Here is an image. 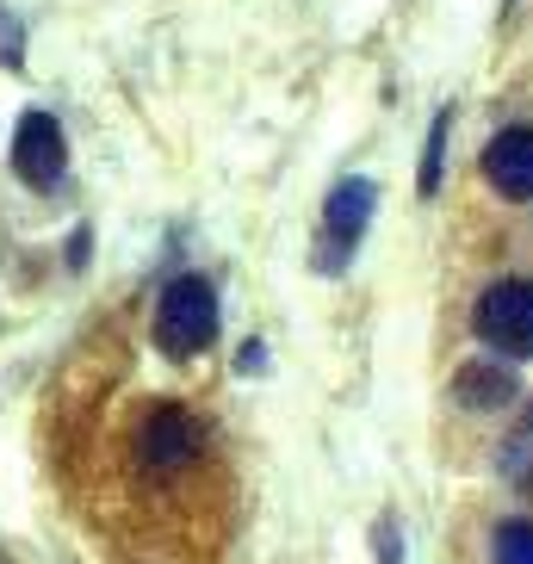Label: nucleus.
Instances as JSON below:
<instances>
[{
  "instance_id": "f257e3e1",
  "label": "nucleus",
  "mask_w": 533,
  "mask_h": 564,
  "mask_svg": "<svg viewBox=\"0 0 533 564\" xmlns=\"http://www.w3.org/2000/svg\"><path fill=\"white\" fill-rule=\"evenodd\" d=\"M217 341V285L205 273H181L155 299V348L167 360H199Z\"/></svg>"
},
{
  "instance_id": "f03ea898",
  "label": "nucleus",
  "mask_w": 533,
  "mask_h": 564,
  "mask_svg": "<svg viewBox=\"0 0 533 564\" xmlns=\"http://www.w3.org/2000/svg\"><path fill=\"white\" fill-rule=\"evenodd\" d=\"M471 329L497 360H533V280H497L471 304Z\"/></svg>"
},
{
  "instance_id": "7ed1b4c3",
  "label": "nucleus",
  "mask_w": 533,
  "mask_h": 564,
  "mask_svg": "<svg viewBox=\"0 0 533 564\" xmlns=\"http://www.w3.org/2000/svg\"><path fill=\"white\" fill-rule=\"evenodd\" d=\"M372 212H379V186L367 181V174H353V181H341L323 199V224H317V273H341V267L360 254V242H367L372 230Z\"/></svg>"
},
{
  "instance_id": "20e7f679",
  "label": "nucleus",
  "mask_w": 533,
  "mask_h": 564,
  "mask_svg": "<svg viewBox=\"0 0 533 564\" xmlns=\"http://www.w3.org/2000/svg\"><path fill=\"white\" fill-rule=\"evenodd\" d=\"M205 453V422L186 403H155L137 429V465L167 478V471H186V465Z\"/></svg>"
},
{
  "instance_id": "39448f33",
  "label": "nucleus",
  "mask_w": 533,
  "mask_h": 564,
  "mask_svg": "<svg viewBox=\"0 0 533 564\" xmlns=\"http://www.w3.org/2000/svg\"><path fill=\"white\" fill-rule=\"evenodd\" d=\"M7 162H13V174L32 186V193H56L63 174H68V137H63V124H56L51 112H19Z\"/></svg>"
},
{
  "instance_id": "423d86ee",
  "label": "nucleus",
  "mask_w": 533,
  "mask_h": 564,
  "mask_svg": "<svg viewBox=\"0 0 533 564\" xmlns=\"http://www.w3.org/2000/svg\"><path fill=\"white\" fill-rule=\"evenodd\" d=\"M478 167H483V186H490L497 199L527 205L533 199V124H509V131H497L490 143H483Z\"/></svg>"
},
{
  "instance_id": "0eeeda50",
  "label": "nucleus",
  "mask_w": 533,
  "mask_h": 564,
  "mask_svg": "<svg viewBox=\"0 0 533 564\" xmlns=\"http://www.w3.org/2000/svg\"><path fill=\"white\" fill-rule=\"evenodd\" d=\"M515 398H521V384H515V372H509L502 360H466L459 372H453V403L471 410V415H497V410H509Z\"/></svg>"
},
{
  "instance_id": "6e6552de",
  "label": "nucleus",
  "mask_w": 533,
  "mask_h": 564,
  "mask_svg": "<svg viewBox=\"0 0 533 564\" xmlns=\"http://www.w3.org/2000/svg\"><path fill=\"white\" fill-rule=\"evenodd\" d=\"M497 471L515 484V490H533V415L521 429H509V441L497 447Z\"/></svg>"
},
{
  "instance_id": "1a4fd4ad",
  "label": "nucleus",
  "mask_w": 533,
  "mask_h": 564,
  "mask_svg": "<svg viewBox=\"0 0 533 564\" xmlns=\"http://www.w3.org/2000/svg\"><path fill=\"white\" fill-rule=\"evenodd\" d=\"M447 131H453V112H434L428 124V143H422V199H434L440 193V167H447Z\"/></svg>"
},
{
  "instance_id": "9d476101",
  "label": "nucleus",
  "mask_w": 533,
  "mask_h": 564,
  "mask_svg": "<svg viewBox=\"0 0 533 564\" xmlns=\"http://www.w3.org/2000/svg\"><path fill=\"white\" fill-rule=\"evenodd\" d=\"M490 564H533V521H497Z\"/></svg>"
},
{
  "instance_id": "9b49d317",
  "label": "nucleus",
  "mask_w": 533,
  "mask_h": 564,
  "mask_svg": "<svg viewBox=\"0 0 533 564\" xmlns=\"http://www.w3.org/2000/svg\"><path fill=\"white\" fill-rule=\"evenodd\" d=\"M379 564H398V540H391V528H379Z\"/></svg>"
}]
</instances>
